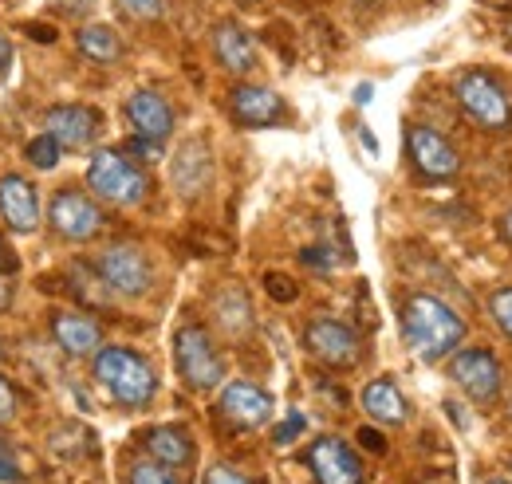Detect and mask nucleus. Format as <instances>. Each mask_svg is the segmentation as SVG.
<instances>
[{
    "label": "nucleus",
    "mask_w": 512,
    "mask_h": 484,
    "mask_svg": "<svg viewBox=\"0 0 512 484\" xmlns=\"http://www.w3.org/2000/svg\"><path fill=\"white\" fill-rule=\"evenodd\" d=\"M56 4H60V8H67V12H87L95 0H56Z\"/></svg>",
    "instance_id": "58836bf2"
},
{
    "label": "nucleus",
    "mask_w": 512,
    "mask_h": 484,
    "mask_svg": "<svg viewBox=\"0 0 512 484\" xmlns=\"http://www.w3.org/2000/svg\"><path fill=\"white\" fill-rule=\"evenodd\" d=\"M0 217H4L8 229H16V233H32V229L40 225L36 189L24 182L20 174H4V178H0Z\"/></svg>",
    "instance_id": "dca6fc26"
},
{
    "label": "nucleus",
    "mask_w": 512,
    "mask_h": 484,
    "mask_svg": "<svg viewBox=\"0 0 512 484\" xmlns=\"http://www.w3.org/2000/svg\"><path fill=\"white\" fill-rule=\"evenodd\" d=\"M264 284H268V296H272V300H280V303L296 300V288H292L288 276H268Z\"/></svg>",
    "instance_id": "7c9ffc66"
},
{
    "label": "nucleus",
    "mask_w": 512,
    "mask_h": 484,
    "mask_svg": "<svg viewBox=\"0 0 512 484\" xmlns=\"http://www.w3.org/2000/svg\"><path fill=\"white\" fill-rule=\"evenodd\" d=\"M48 221H52V229H56L64 241H91V237H99V229H103V209H99L87 193H79V189H60V193L52 197Z\"/></svg>",
    "instance_id": "0eeeda50"
},
{
    "label": "nucleus",
    "mask_w": 512,
    "mask_h": 484,
    "mask_svg": "<svg viewBox=\"0 0 512 484\" xmlns=\"http://www.w3.org/2000/svg\"><path fill=\"white\" fill-rule=\"evenodd\" d=\"M87 185L103 197V201H111V205H138L142 197H146V174L130 162L127 154H119V150H99L95 158H91V166H87Z\"/></svg>",
    "instance_id": "20e7f679"
},
{
    "label": "nucleus",
    "mask_w": 512,
    "mask_h": 484,
    "mask_svg": "<svg viewBox=\"0 0 512 484\" xmlns=\"http://www.w3.org/2000/svg\"><path fill=\"white\" fill-rule=\"evenodd\" d=\"M505 241L512 244V209H509V213H505Z\"/></svg>",
    "instance_id": "79ce46f5"
},
{
    "label": "nucleus",
    "mask_w": 512,
    "mask_h": 484,
    "mask_svg": "<svg viewBox=\"0 0 512 484\" xmlns=\"http://www.w3.org/2000/svg\"><path fill=\"white\" fill-rule=\"evenodd\" d=\"M95 378L99 386L119 402V406H146L158 390V378H154V366L146 363L142 355H134L127 347H103L95 355Z\"/></svg>",
    "instance_id": "f03ea898"
},
{
    "label": "nucleus",
    "mask_w": 512,
    "mask_h": 484,
    "mask_svg": "<svg viewBox=\"0 0 512 484\" xmlns=\"http://www.w3.org/2000/svg\"><path fill=\"white\" fill-rule=\"evenodd\" d=\"M402 335H406V343L418 359L438 363L465 339V323L438 296H410L402 307Z\"/></svg>",
    "instance_id": "f257e3e1"
},
{
    "label": "nucleus",
    "mask_w": 512,
    "mask_h": 484,
    "mask_svg": "<svg viewBox=\"0 0 512 484\" xmlns=\"http://www.w3.org/2000/svg\"><path fill=\"white\" fill-rule=\"evenodd\" d=\"M24 32H28L32 40H44V44H52V40H56V32H52L48 24H24Z\"/></svg>",
    "instance_id": "f704fd0d"
},
{
    "label": "nucleus",
    "mask_w": 512,
    "mask_h": 484,
    "mask_svg": "<svg viewBox=\"0 0 512 484\" xmlns=\"http://www.w3.org/2000/svg\"><path fill=\"white\" fill-rule=\"evenodd\" d=\"M453 95L461 111L485 130H512V103L501 91V83L485 71H461L453 79Z\"/></svg>",
    "instance_id": "7ed1b4c3"
},
{
    "label": "nucleus",
    "mask_w": 512,
    "mask_h": 484,
    "mask_svg": "<svg viewBox=\"0 0 512 484\" xmlns=\"http://www.w3.org/2000/svg\"><path fill=\"white\" fill-rule=\"evenodd\" d=\"M16 418V390H12V382L0 374V425L12 422Z\"/></svg>",
    "instance_id": "c756f323"
},
{
    "label": "nucleus",
    "mask_w": 512,
    "mask_h": 484,
    "mask_svg": "<svg viewBox=\"0 0 512 484\" xmlns=\"http://www.w3.org/2000/svg\"><path fill=\"white\" fill-rule=\"evenodd\" d=\"M8 303H12V280L0 276V307H8Z\"/></svg>",
    "instance_id": "ea45409f"
},
{
    "label": "nucleus",
    "mask_w": 512,
    "mask_h": 484,
    "mask_svg": "<svg viewBox=\"0 0 512 484\" xmlns=\"http://www.w3.org/2000/svg\"><path fill=\"white\" fill-rule=\"evenodd\" d=\"M213 315H217V323L229 331V335H245L249 327H253V307H249V296L241 292V288H221L217 292V300H213Z\"/></svg>",
    "instance_id": "4be33fe9"
},
{
    "label": "nucleus",
    "mask_w": 512,
    "mask_h": 484,
    "mask_svg": "<svg viewBox=\"0 0 512 484\" xmlns=\"http://www.w3.org/2000/svg\"><path fill=\"white\" fill-rule=\"evenodd\" d=\"M99 130V111L91 107H79V103H64V107H52L44 115V134H52L60 146L67 150H83Z\"/></svg>",
    "instance_id": "4468645a"
},
{
    "label": "nucleus",
    "mask_w": 512,
    "mask_h": 484,
    "mask_svg": "<svg viewBox=\"0 0 512 484\" xmlns=\"http://www.w3.org/2000/svg\"><path fill=\"white\" fill-rule=\"evenodd\" d=\"M359 441H363L367 449H375V453H383V437H379L375 429H363V433H359Z\"/></svg>",
    "instance_id": "4c0bfd02"
},
{
    "label": "nucleus",
    "mask_w": 512,
    "mask_h": 484,
    "mask_svg": "<svg viewBox=\"0 0 512 484\" xmlns=\"http://www.w3.org/2000/svg\"><path fill=\"white\" fill-rule=\"evenodd\" d=\"M221 418L237 429H256L272 418V398L256 386V382H229L221 390V402H217Z\"/></svg>",
    "instance_id": "9b49d317"
},
{
    "label": "nucleus",
    "mask_w": 512,
    "mask_h": 484,
    "mask_svg": "<svg viewBox=\"0 0 512 484\" xmlns=\"http://www.w3.org/2000/svg\"><path fill=\"white\" fill-rule=\"evenodd\" d=\"M146 453H150V461H158V465L182 469V465L193 461V441H190V433L178 429V425H158V429L146 433Z\"/></svg>",
    "instance_id": "aec40b11"
},
{
    "label": "nucleus",
    "mask_w": 512,
    "mask_h": 484,
    "mask_svg": "<svg viewBox=\"0 0 512 484\" xmlns=\"http://www.w3.org/2000/svg\"><path fill=\"white\" fill-rule=\"evenodd\" d=\"M213 52H217L221 67L233 71V75H245L256 67V44L241 24H221L217 36H213Z\"/></svg>",
    "instance_id": "6ab92c4d"
},
{
    "label": "nucleus",
    "mask_w": 512,
    "mask_h": 484,
    "mask_svg": "<svg viewBox=\"0 0 512 484\" xmlns=\"http://www.w3.org/2000/svg\"><path fill=\"white\" fill-rule=\"evenodd\" d=\"M205 484H253L245 473H237V469H229V465H213L209 473H205Z\"/></svg>",
    "instance_id": "c85d7f7f"
},
{
    "label": "nucleus",
    "mask_w": 512,
    "mask_h": 484,
    "mask_svg": "<svg viewBox=\"0 0 512 484\" xmlns=\"http://www.w3.org/2000/svg\"><path fill=\"white\" fill-rule=\"evenodd\" d=\"M20 477V465H16V453L8 449V441H0V481H16Z\"/></svg>",
    "instance_id": "2f4dec72"
},
{
    "label": "nucleus",
    "mask_w": 512,
    "mask_h": 484,
    "mask_svg": "<svg viewBox=\"0 0 512 484\" xmlns=\"http://www.w3.org/2000/svg\"><path fill=\"white\" fill-rule=\"evenodd\" d=\"M71 280H75V292H79L87 303L103 307V303L111 300V288L103 284V276H99V272H91V268H83V264H75V268H71Z\"/></svg>",
    "instance_id": "b1692460"
},
{
    "label": "nucleus",
    "mask_w": 512,
    "mask_h": 484,
    "mask_svg": "<svg viewBox=\"0 0 512 484\" xmlns=\"http://www.w3.org/2000/svg\"><path fill=\"white\" fill-rule=\"evenodd\" d=\"M170 178H174V189L182 197H201L209 189V182H213V154H209V146L201 138L182 142V150L174 154Z\"/></svg>",
    "instance_id": "ddd939ff"
},
{
    "label": "nucleus",
    "mask_w": 512,
    "mask_h": 484,
    "mask_svg": "<svg viewBox=\"0 0 512 484\" xmlns=\"http://www.w3.org/2000/svg\"><path fill=\"white\" fill-rule=\"evenodd\" d=\"M24 154H28V162H32L36 170H52V166L60 162V142H56L52 134H40V138H32V142L24 146Z\"/></svg>",
    "instance_id": "393cba45"
},
{
    "label": "nucleus",
    "mask_w": 512,
    "mask_h": 484,
    "mask_svg": "<svg viewBox=\"0 0 512 484\" xmlns=\"http://www.w3.org/2000/svg\"><path fill=\"white\" fill-rule=\"evenodd\" d=\"M509 40H512V24H509Z\"/></svg>",
    "instance_id": "de8ad7c7"
},
{
    "label": "nucleus",
    "mask_w": 512,
    "mask_h": 484,
    "mask_svg": "<svg viewBox=\"0 0 512 484\" xmlns=\"http://www.w3.org/2000/svg\"><path fill=\"white\" fill-rule=\"evenodd\" d=\"M95 272H99L103 284H107L111 292H119V296H142V292H150V284H154L150 260H146V252L134 248V244H111V248H103L99 260H95Z\"/></svg>",
    "instance_id": "423d86ee"
},
{
    "label": "nucleus",
    "mask_w": 512,
    "mask_h": 484,
    "mask_svg": "<svg viewBox=\"0 0 512 484\" xmlns=\"http://www.w3.org/2000/svg\"><path fill=\"white\" fill-rule=\"evenodd\" d=\"M406 146H410L414 166H418L426 178H434V182H446V178H453V174L461 170L457 150L446 142V134H438L434 126H410V130H406Z\"/></svg>",
    "instance_id": "1a4fd4ad"
},
{
    "label": "nucleus",
    "mask_w": 512,
    "mask_h": 484,
    "mask_svg": "<svg viewBox=\"0 0 512 484\" xmlns=\"http://www.w3.org/2000/svg\"><path fill=\"white\" fill-rule=\"evenodd\" d=\"M174 363H178V374L186 378L190 390H213L225 378V363H221L209 331L197 323H186L174 335Z\"/></svg>",
    "instance_id": "39448f33"
},
{
    "label": "nucleus",
    "mask_w": 512,
    "mask_h": 484,
    "mask_svg": "<svg viewBox=\"0 0 512 484\" xmlns=\"http://www.w3.org/2000/svg\"><path fill=\"white\" fill-rule=\"evenodd\" d=\"M52 335H56V343L64 347L67 355H75V359L95 355L99 343H103L99 323H95L91 315H83V311H60V315L52 319Z\"/></svg>",
    "instance_id": "a211bd4d"
},
{
    "label": "nucleus",
    "mask_w": 512,
    "mask_h": 484,
    "mask_svg": "<svg viewBox=\"0 0 512 484\" xmlns=\"http://www.w3.org/2000/svg\"><path fill=\"white\" fill-rule=\"evenodd\" d=\"M489 311H493L497 327L512 339V288H497L493 300H489Z\"/></svg>",
    "instance_id": "bb28decb"
},
{
    "label": "nucleus",
    "mask_w": 512,
    "mask_h": 484,
    "mask_svg": "<svg viewBox=\"0 0 512 484\" xmlns=\"http://www.w3.org/2000/svg\"><path fill=\"white\" fill-rule=\"evenodd\" d=\"M304 264H312V268H331V256H323V248H308V252H304Z\"/></svg>",
    "instance_id": "c9c22d12"
},
{
    "label": "nucleus",
    "mask_w": 512,
    "mask_h": 484,
    "mask_svg": "<svg viewBox=\"0 0 512 484\" xmlns=\"http://www.w3.org/2000/svg\"><path fill=\"white\" fill-rule=\"evenodd\" d=\"M0 268H8V256H4V244H0Z\"/></svg>",
    "instance_id": "37998d69"
},
{
    "label": "nucleus",
    "mask_w": 512,
    "mask_h": 484,
    "mask_svg": "<svg viewBox=\"0 0 512 484\" xmlns=\"http://www.w3.org/2000/svg\"><path fill=\"white\" fill-rule=\"evenodd\" d=\"M8 4H20V0H8Z\"/></svg>",
    "instance_id": "49530a36"
},
{
    "label": "nucleus",
    "mask_w": 512,
    "mask_h": 484,
    "mask_svg": "<svg viewBox=\"0 0 512 484\" xmlns=\"http://www.w3.org/2000/svg\"><path fill=\"white\" fill-rule=\"evenodd\" d=\"M127 122L134 126V138L162 142L174 130V111H170V103L158 91H146L142 87V91H134L127 99Z\"/></svg>",
    "instance_id": "2eb2a0df"
},
{
    "label": "nucleus",
    "mask_w": 512,
    "mask_h": 484,
    "mask_svg": "<svg viewBox=\"0 0 512 484\" xmlns=\"http://www.w3.org/2000/svg\"><path fill=\"white\" fill-rule=\"evenodd\" d=\"M304 343L308 351L320 359L323 366H335V370H347V366L359 363V335L339 323V319H312L308 331H304Z\"/></svg>",
    "instance_id": "6e6552de"
},
{
    "label": "nucleus",
    "mask_w": 512,
    "mask_h": 484,
    "mask_svg": "<svg viewBox=\"0 0 512 484\" xmlns=\"http://www.w3.org/2000/svg\"><path fill=\"white\" fill-rule=\"evenodd\" d=\"M12 67V44H8V36L0 32V75Z\"/></svg>",
    "instance_id": "e433bc0d"
},
{
    "label": "nucleus",
    "mask_w": 512,
    "mask_h": 484,
    "mask_svg": "<svg viewBox=\"0 0 512 484\" xmlns=\"http://www.w3.org/2000/svg\"><path fill=\"white\" fill-rule=\"evenodd\" d=\"M304 425H308V422H304V414H296V410H292V414H288V422L276 429V445H288V441H292V437H296Z\"/></svg>",
    "instance_id": "473e14b6"
},
{
    "label": "nucleus",
    "mask_w": 512,
    "mask_h": 484,
    "mask_svg": "<svg viewBox=\"0 0 512 484\" xmlns=\"http://www.w3.org/2000/svg\"><path fill=\"white\" fill-rule=\"evenodd\" d=\"M130 484H182L178 473L170 465H158V461H138L130 469Z\"/></svg>",
    "instance_id": "a878e982"
},
{
    "label": "nucleus",
    "mask_w": 512,
    "mask_h": 484,
    "mask_svg": "<svg viewBox=\"0 0 512 484\" xmlns=\"http://www.w3.org/2000/svg\"><path fill=\"white\" fill-rule=\"evenodd\" d=\"M489 4H509V0H489Z\"/></svg>",
    "instance_id": "a18cd8bd"
},
{
    "label": "nucleus",
    "mask_w": 512,
    "mask_h": 484,
    "mask_svg": "<svg viewBox=\"0 0 512 484\" xmlns=\"http://www.w3.org/2000/svg\"><path fill=\"white\" fill-rule=\"evenodd\" d=\"M485 484H509V481H501V477H489Z\"/></svg>",
    "instance_id": "c03bdc74"
},
{
    "label": "nucleus",
    "mask_w": 512,
    "mask_h": 484,
    "mask_svg": "<svg viewBox=\"0 0 512 484\" xmlns=\"http://www.w3.org/2000/svg\"><path fill=\"white\" fill-rule=\"evenodd\" d=\"M130 150H134L142 162H158V158H162V142H150V138H134Z\"/></svg>",
    "instance_id": "72a5a7b5"
},
{
    "label": "nucleus",
    "mask_w": 512,
    "mask_h": 484,
    "mask_svg": "<svg viewBox=\"0 0 512 484\" xmlns=\"http://www.w3.org/2000/svg\"><path fill=\"white\" fill-rule=\"evenodd\" d=\"M367 99H371V87H367V83H363V87H359V91H355V103H367Z\"/></svg>",
    "instance_id": "a19ab883"
},
{
    "label": "nucleus",
    "mask_w": 512,
    "mask_h": 484,
    "mask_svg": "<svg viewBox=\"0 0 512 484\" xmlns=\"http://www.w3.org/2000/svg\"><path fill=\"white\" fill-rule=\"evenodd\" d=\"M229 111L233 119L245 122V126H272V122L284 119V99L268 87H233V99H229Z\"/></svg>",
    "instance_id": "f3484780"
},
{
    "label": "nucleus",
    "mask_w": 512,
    "mask_h": 484,
    "mask_svg": "<svg viewBox=\"0 0 512 484\" xmlns=\"http://www.w3.org/2000/svg\"><path fill=\"white\" fill-rule=\"evenodd\" d=\"M79 52L91 63H115L123 56V44L107 24H91V28L79 32Z\"/></svg>",
    "instance_id": "5701e85b"
},
{
    "label": "nucleus",
    "mask_w": 512,
    "mask_h": 484,
    "mask_svg": "<svg viewBox=\"0 0 512 484\" xmlns=\"http://www.w3.org/2000/svg\"><path fill=\"white\" fill-rule=\"evenodd\" d=\"M449 374H453V382H457L469 398H477V402H489V398L501 390V366H497V359H493L489 351H481V347L457 351L453 363H449Z\"/></svg>",
    "instance_id": "9d476101"
},
{
    "label": "nucleus",
    "mask_w": 512,
    "mask_h": 484,
    "mask_svg": "<svg viewBox=\"0 0 512 484\" xmlns=\"http://www.w3.org/2000/svg\"><path fill=\"white\" fill-rule=\"evenodd\" d=\"M308 461H312V473H316L320 484H363V465H359V457H355L351 445L339 441V437H320V441L312 445Z\"/></svg>",
    "instance_id": "f8f14e48"
},
{
    "label": "nucleus",
    "mask_w": 512,
    "mask_h": 484,
    "mask_svg": "<svg viewBox=\"0 0 512 484\" xmlns=\"http://www.w3.org/2000/svg\"><path fill=\"white\" fill-rule=\"evenodd\" d=\"M119 8L134 20H154L162 16V0H119Z\"/></svg>",
    "instance_id": "cd10ccee"
},
{
    "label": "nucleus",
    "mask_w": 512,
    "mask_h": 484,
    "mask_svg": "<svg viewBox=\"0 0 512 484\" xmlns=\"http://www.w3.org/2000/svg\"><path fill=\"white\" fill-rule=\"evenodd\" d=\"M363 410L383 425L406 422V398H402V390H398L390 378H375V382L363 390Z\"/></svg>",
    "instance_id": "412c9836"
}]
</instances>
